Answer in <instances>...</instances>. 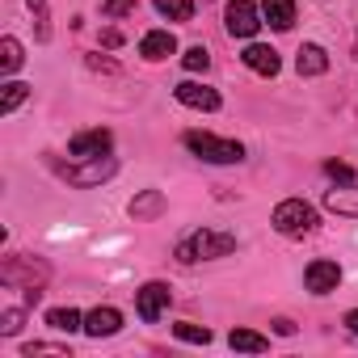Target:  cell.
<instances>
[{"label":"cell","mask_w":358,"mask_h":358,"mask_svg":"<svg viewBox=\"0 0 358 358\" xmlns=\"http://www.w3.org/2000/svg\"><path fill=\"white\" fill-rule=\"evenodd\" d=\"M232 249H236V236H228V232H211V228H199V232H190L182 245H177V262H182V266H194V262L228 257Z\"/></svg>","instance_id":"obj_1"},{"label":"cell","mask_w":358,"mask_h":358,"mask_svg":"<svg viewBox=\"0 0 358 358\" xmlns=\"http://www.w3.org/2000/svg\"><path fill=\"white\" fill-rule=\"evenodd\" d=\"M47 274H51V270H47V262H43V257H9L5 266H0V282H9V287H22L30 303H38Z\"/></svg>","instance_id":"obj_2"},{"label":"cell","mask_w":358,"mask_h":358,"mask_svg":"<svg viewBox=\"0 0 358 358\" xmlns=\"http://www.w3.org/2000/svg\"><path fill=\"white\" fill-rule=\"evenodd\" d=\"M186 148L194 156L211 160V164H236V160H245V148L236 139H220L211 131H186Z\"/></svg>","instance_id":"obj_3"},{"label":"cell","mask_w":358,"mask_h":358,"mask_svg":"<svg viewBox=\"0 0 358 358\" xmlns=\"http://www.w3.org/2000/svg\"><path fill=\"white\" fill-rule=\"evenodd\" d=\"M51 169L64 177L68 186H80V190H89V186H101V182H110L118 164H114L110 156H93V160H80V164H59V160H51Z\"/></svg>","instance_id":"obj_4"},{"label":"cell","mask_w":358,"mask_h":358,"mask_svg":"<svg viewBox=\"0 0 358 358\" xmlns=\"http://www.w3.org/2000/svg\"><path fill=\"white\" fill-rule=\"evenodd\" d=\"M274 228H278L282 236H308V232L316 228V211H312L303 199H287V203L274 207Z\"/></svg>","instance_id":"obj_5"},{"label":"cell","mask_w":358,"mask_h":358,"mask_svg":"<svg viewBox=\"0 0 358 358\" xmlns=\"http://www.w3.org/2000/svg\"><path fill=\"white\" fill-rule=\"evenodd\" d=\"M224 22H228V34H236V38H253L262 30V17H257L253 0H232L228 13H224Z\"/></svg>","instance_id":"obj_6"},{"label":"cell","mask_w":358,"mask_h":358,"mask_svg":"<svg viewBox=\"0 0 358 358\" xmlns=\"http://www.w3.org/2000/svg\"><path fill=\"white\" fill-rule=\"evenodd\" d=\"M169 299H173V291H169L164 282H148V287H139V291H135V308H139V316H143L148 324H156V320L164 316Z\"/></svg>","instance_id":"obj_7"},{"label":"cell","mask_w":358,"mask_h":358,"mask_svg":"<svg viewBox=\"0 0 358 358\" xmlns=\"http://www.w3.org/2000/svg\"><path fill=\"white\" fill-rule=\"evenodd\" d=\"M110 143H114V135L97 127V131H80V135H72L68 152H72L76 160H93V156H110Z\"/></svg>","instance_id":"obj_8"},{"label":"cell","mask_w":358,"mask_h":358,"mask_svg":"<svg viewBox=\"0 0 358 358\" xmlns=\"http://www.w3.org/2000/svg\"><path fill=\"white\" fill-rule=\"evenodd\" d=\"M303 282H308V291L312 295H329V291H337V282H341V270H337V262H312L308 270H303Z\"/></svg>","instance_id":"obj_9"},{"label":"cell","mask_w":358,"mask_h":358,"mask_svg":"<svg viewBox=\"0 0 358 358\" xmlns=\"http://www.w3.org/2000/svg\"><path fill=\"white\" fill-rule=\"evenodd\" d=\"M177 93V101L182 106H190V110H220V93L215 89H207V85H194V80H182L173 89Z\"/></svg>","instance_id":"obj_10"},{"label":"cell","mask_w":358,"mask_h":358,"mask_svg":"<svg viewBox=\"0 0 358 358\" xmlns=\"http://www.w3.org/2000/svg\"><path fill=\"white\" fill-rule=\"evenodd\" d=\"M122 329V316L114 312V308H93L89 316H85V333L89 337H114Z\"/></svg>","instance_id":"obj_11"},{"label":"cell","mask_w":358,"mask_h":358,"mask_svg":"<svg viewBox=\"0 0 358 358\" xmlns=\"http://www.w3.org/2000/svg\"><path fill=\"white\" fill-rule=\"evenodd\" d=\"M324 207L333 215H345V220H358V186H337L324 194Z\"/></svg>","instance_id":"obj_12"},{"label":"cell","mask_w":358,"mask_h":358,"mask_svg":"<svg viewBox=\"0 0 358 358\" xmlns=\"http://www.w3.org/2000/svg\"><path fill=\"white\" fill-rule=\"evenodd\" d=\"M177 51V38L169 34V30H152V34H143V43H139V55L143 59H169Z\"/></svg>","instance_id":"obj_13"},{"label":"cell","mask_w":358,"mask_h":358,"mask_svg":"<svg viewBox=\"0 0 358 358\" xmlns=\"http://www.w3.org/2000/svg\"><path fill=\"white\" fill-rule=\"evenodd\" d=\"M262 17L274 30H291L295 26V0H262Z\"/></svg>","instance_id":"obj_14"},{"label":"cell","mask_w":358,"mask_h":358,"mask_svg":"<svg viewBox=\"0 0 358 358\" xmlns=\"http://www.w3.org/2000/svg\"><path fill=\"white\" fill-rule=\"evenodd\" d=\"M245 64H249L257 76H274V72H278V51H274V47L253 43V47H245Z\"/></svg>","instance_id":"obj_15"},{"label":"cell","mask_w":358,"mask_h":358,"mask_svg":"<svg viewBox=\"0 0 358 358\" xmlns=\"http://www.w3.org/2000/svg\"><path fill=\"white\" fill-rule=\"evenodd\" d=\"M295 68H299V76H320V72H329V55L320 51V47H299V55H295Z\"/></svg>","instance_id":"obj_16"},{"label":"cell","mask_w":358,"mask_h":358,"mask_svg":"<svg viewBox=\"0 0 358 358\" xmlns=\"http://www.w3.org/2000/svg\"><path fill=\"white\" fill-rule=\"evenodd\" d=\"M160 211H164V194H160V190H143V194L131 203V215H135V220H156Z\"/></svg>","instance_id":"obj_17"},{"label":"cell","mask_w":358,"mask_h":358,"mask_svg":"<svg viewBox=\"0 0 358 358\" xmlns=\"http://www.w3.org/2000/svg\"><path fill=\"white\" fill-rule=\"evenodd\" d=\"M47 324L59 329V333H72V329H85V316L76 308H51L47 312Z\"/></svg>","instance_id":"obj_18"},{"label":"cell","mask_w":358,"mask_h":358,"mask_svg":"<svg viewBox=\"0 0 358 358\" xmlns=\"http://www.w3.org/2000/svg\"><path fill=\"white\" fill-rule=\"evenodd\" d=\"M232 350H245V354H262V350H270V341L262 337V333H253V329H232Z\"/></svg>","instance_id":"obj_19"},{"label":"cell","mask_w":358,"mask_h":358,"mask_svg":"<svg viewBox=\"0 0 358 358\" xmlns=\"http://www.w3.org/2000/svg\"><path fill=\"white\" fill-rule=\"evenodd\" d=\"M156 9H160L169 22H190V17H194V0H156Z\"/></svg>","instance_id":"obj_20"},{"label":"cell","mask_w":358,"mask_h":358,"mask_svg":"<svg viewBox=\"0 0 358 358\" xmlns=\"http://www.w3.org/2000/svg\"><path fill=\"white\" fill-rule=\"evenodd\" d=\"M30 97V85H22V80H9L5 85V97H0V114H13L22 101Z\"/></svg>","instance_id":"obj_21"},{"label":"cell","mask_w":358,"mask_h":358,"mask_svg":"<svg viewBox=\"0 0 358 358\" xmlns=\"http://www.w3.org/2000/svg\"><path fill=\"white\" fill-rule=\"evenodd\" d=\"M22 43L17 38H5V43H0V68H5V72H17L22 68Z\"/></svg>","instance_id":"obj_22"},{"label":"cell","mask_w":358,"mask_h":358,"mask_svg":"<svg viewBox=\"0 0 358 358\" xmlns=\"http://www.w3.org/2000/svg\"><path fill=\"white\" fill-rule=\"evenodd\" d=\"M173 333L182 337V341H194V345H207L211 341V329H203V324H173Z\"/></svg>","instance_id":"obj_23"},{"label":"cell","mask_w":358,"mask_h":358,"mask_svg":"<svg viewBox=\"0 0 358 358\" xmlns=\"http://www.w3.org/2000/svg\"><path fill=\"white\" fill-rule=\"evenodd\" d=\"M182 64H186V72H207L211 55H207V47H190V51L182 55Z\"/></svg>","instance_id":"obj_24"},{"label":"cell","mask_w":358,"mask_h":358,"mask_svg":"<svg viewBox=\"0 0 358 358\" xmlns=\"http://www.w3.org/2000/svg\"><path fill=\"white\" fill-rule=\"evenodd\" d=\"M22 320H26V312H22V308H5V312H0V333L13 337V333L22 329Z\"/></svg>","instance_id":"obj_25"},{"label":"cell","mask_w":358,"mask_h":358,"mask_svg":"<svg viewBox=\"0 0 358 358\" xmlns=\"http://www.w3.org/2000/svg\"><path fill=\"white\" fill-rule=\"evenodd\" d=\"M135 5H139V0H106L101 13L106 17H127V13H135Z\"/></svg>","instance_id":"obj_26"},{"label":"cell","mask_w":358,"mask_h":358,"mask_svg":"<svg viewBox=\"0 0 358 358\" xmlns=\"http://www.w3.org/2000/svg\"><path fill=\"white\" fill-rule=\"evenodd\" d=\"M22 354H26V358H34V354H59V358H68V345H51V341H34V345H22Z\"/></svg>","instance_id":"obj_27"},{"label":"cell","mask_w":358,"mask_h":358,"mask_svg":"<svg viewBox=\"0 0 358 358\" xmlns=\"http://www.w3.org/2000/svg\"><path fill=\"white\" fill-rule=\"evenodd\" d=\"M34 9V22H38V38H51V26H47V0H30Z\"/></svg>","instance_id":"obj_28"},{"label":"cell","mask_w":358,"mask_h":358,"mask_svg":"<svg viewBox=\"0 0 358 358\" xmlns=\"http://www.w3.org/2000/svg\"><path fill=\"white\" fill-rule=\"evenodd\" d=\"M324 173H329V177H337V182H350V177H354V173H350V164H337V160H329V164H324Z\"/></svg>","instance_id":"obj_29"},{"label":"cell","mask_w":358,"mask_h":358,"mask_svg":"<svg viewBox=\"0 0 358 358\" xmlns=\"http://www.w3.org/2000/svg\"><path fill=\"white\" fill-rule=\"evenodd\" d=\"M89 68H93V72H118L110 59H97V55H89Z\"/></svg>","instance_id":"obj_30"},{"label":"cell","mask_w":358,"mask_h":358,"mask_svg":"<svg viewBox=\"0 0 358 358\" xmlns=\"http://www.w3.org/2000/svg\"><path fill=\"white\" fill-rule=\"evenodd\" d=\"M274 329H278L282 337H291V333H295V324H291V320H274Z\"/></svg>","instance_id":"obj_31"},{"label":"cell","mask_w":358,"mask_h":358,"mask_svg":"<svg viewBox=\"0 0 358 358\" xmlns=\"http://www.w3.org/2000/svg\"><path fill=\"white\" fill-rule=\"evenodd\" d=\"M345 324H350V333H358V308H354V312H345Z\"/></svg>","instance_id":"obj_32"},{"label":"cell","mask_w":358,"mask_h":358,"mask_svg":"<svg viewBox=\"0 0 358 358\" xmlns=\"http://www.w3.org/2000/svg\"><path fill=\"white\" fill-rule=\"evenodd\" d=\"M354 55H358V38H354Z\"/></svg>","instance_id":"obj_33"}]
</instances>
